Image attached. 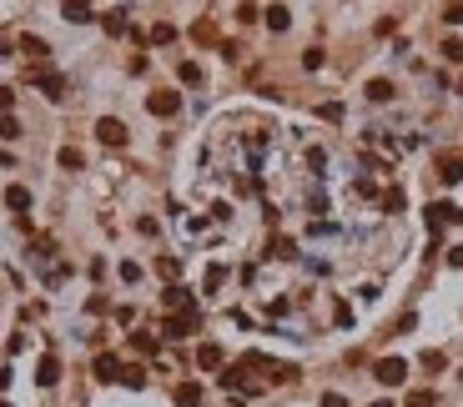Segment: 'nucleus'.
<instances>
[{"instance_id": "0eeeda50", "label": "nucleus", "mask_w": 463, "mask_h": 407, "mask_svg": "<svg viewBox=\"0 0 463 407\" xmlns=\"http://www.w3.org/2000/svg\"><path fill=\"white\" fill-rule=\"evenodd\" d=\"M161 302H166V307H172V312H197V297H192V292H186V287H177V282H172V287H166V292H161Z\"/></svg>"}, {"instance_id": "ea45409f", "label": "nucleus", "mask_w": 463, "mask_h": 407, "mask_svg": "<svg viewBox=\"0 0 463 407\" xmlns=\"http://www.w3.org/2000/svg\"><path fill=\"white\" fill-rule=\"evenodd\" d=\"M0 407H10V402H0Z\"/></svg>"}, {"instance_id": "a211bd4d", "label": "nucleus", "mask_w": 463, "mask_h": 407, "mask_svg": "<svg viewBox=\"0 0 463 407\" xmlns=\"http://www.w3.org/2000/svg\"><path fill=\"white\" fill-rule=\"evenodd\" d=\"M20 51H26L31 60H46V51H51V46H46L40 35H20Z\"/></svg>"}, {"instance_id": "4c0bfd02", "label": "nucleus", "mask_w": 463, "mask_h": 407, "mask_svg": "<svg viewBox=\"0 0 463 407\" xmlns=\"http://www.w3.org/2000/svg\"><path fill=\"white\" fill-rule=\"evenodd\" d=\"M323 407H348V397L343 392H323Z\"/></svg>"}, {"instance_id": "4468645a", "label": "nucleus", "mask_w": 463, "mask_h": 407, "mask_svg": "<svg viewBox=\"0 0 463 407\" xmlns=\"http://www.w3.org/2000/svg\"><path fill=\"white\" fill-rule=\"evenodd\" d=\"M6 206L15 211V217H26V211H31V191H26V186H10V191H6Z\"/></svg>"}, {"instance_id": "39448f33", "label": "nucleus", "mask_w": 463, "mask_h": 407, "mask_svg": "<svg viewBox=\"0 0 463 407\" xmlns=\"http://www.w3.org/2000/svg\"><path fill=\"white\" fill-rule=\"evenodd\" d=\"M96 136H101V146H126V126L116 116H101L96 121Z\"/></svg>"}, {"instance_id": "e433bc0d", "label": "nucleus", "mask_w": 463, "mask_h": 407, "mask_svg": "<svg viewBox=\"0 0 463 407\" xmlns=\"http://www.w3.org/2000/svg\"><path fill=\"white\" fill-rule=\"evenodd\" d=\"M408 407H433V392H408Z\"/></svg>"}, {"instance_id": "f257e3e1", "label": "nucleus", "mask_w": 463, "mask_h": 407, "mask_svg": "<svg viewBox=\"0 0 463 407\" xmlns=\"http://www.w3.org/2000/svg\"><path fill=\"white\" fill-rule=\"evenodd\" d=\"M202 327V312H177V317H166V322H161V337H192Z\"/></svg>"}, {"instance_id": "2f4dec72", "label": "nucleus", "mask_w": 463, "mask_h": 407, "mask_svg": "<svg viewBox=\"0 0 463 407\" xmlns=\"http://www.w3.org/2000/svg\"><path fill=\"white\" fill-rule=\"evenodd\" d=\"M444 56H448V60H463V40L448 35V40H444Z\"/></svg>"}, {"instance_id": "c85d7f7f", "label": "nucleus", "mask_w": 463, "mask_h": 407, "mask_svg": "<svg viewBox=\"0 0 463 407\" xmlns=\"http://www.w3.org/2000/svg\"><path fill=\"white\" fill-rule=\"evenodd\" d=\"M307 166H312V171L327 166V151H323V146H312V151H307Z\"/></svg>"}, {"instance_id": "aec40b11", "label": "nucleus", "mask_w": 463, "mask_h": 407, "mask_svg": "<svg viewBox=\"0 0 463 407\" xmlns=\"http://www.w3.org/2000/svg\"><path fill=\"white\" fill-rule=\"evenodd\" d=\"M56 161L66 166V171H81V166H86V156H81L76 146H60V156H56Z\"/></svg>"}, {"instance_id": "ddd939ff", "label": "nucleus", "mask_w": 463, "mask_h": 407, "mask_svg": "<svg viewBox=\"0 0 463 407\" xmlns=\"http://www.w3.org/2000/svg\"><path fill=\"white\" fill-rule=\"evenodd\" d=\"M438 176H444L448 186L463 181V156H438Z\"/></svg>"}, {"instance_id": "9d476101", "label": "nucleus", "mask_w": 463, "mask_h": 407, "mask_svg": "<svg viewBox=\"0 0 463 407\" xmlns=\"http://www.w3.org/2000/svg\"><path fill=\"white\" fill-rule=\"evenodd\" d=\"M35 81H40V91H46L51 101L66 96V76H56V71H35Z\"/></svg>"}, {"instance_id": "6e6552de", "label": "nucleus", "mask_w": 463, "mask_h": 407, "mask_svg": "<svg viewBox=\"0 0 463 407\" xmlns=\"http://www.w3.org/2000/svg\"><path fill=\"white\" fill-rule=\"evenodd\" d=\"M35 382H40V388H56V382H60V357L56 352H46L35 362Z\"/></svg>"}, {"instance_id": "b1692460", "label": "nucleus", "mask_w": 463, "mask_h": 407, "mask_svg": "<svg viewBox=\"0 0 463 407\" xmlns=\"http://www.w3.org/2000/svg\"><path fill=\"white\" fill-rule=\"evenodd\" d=\"M121 382H126V388H146V367H136V362L121 367Z\"/></svg>"}, {"instance_id": "393cba45", "label": "nucleus", "mask_w": 463, "mask_h": 407, "mask_svg": "<svg viewBox=\"0 0 463 407\" xmlns=\"http://www.w3.org/2000/svg\"><path fill=\"white\" fill-rule=\"evenodd\" d=\"M177 76H181L186 85H202V66H197V60H181V66H177Z\"/></svg>"}, {"instance_id": "4be33fe9", "label": "nucleus", "mask_w": 463, "mask_h": 407, "mask_svg": "<svg viewBox=\"0 0 463 407\" xmlns=\"http://www.w3.org/2000/svg\"><path fill=\"white\" fill-rule=\"evenodd\" d=\"M192 40H197V46H212V40H217L212 20H197V26H192Z\"/></svg>"}, {"instance_id": "7c9ffc66", "label": "nucleus", "mask_w": 463, "mask_h": 407, "mask_svg": "<svg viewBox=\"0 0 463 407\" xmlns=\"http://www.w3.org/2000/svg\"><path fill=\"white\" fill-rule=\"evenodd\" d=\"M332 317H338V327H352V307H348V302L332 307Z\"/></svg>"}, {"instance_id": "f8f14e48", "label": "nucleus", "mask_w": 463, "mask_h": 407, "mask_svg": "<svg viewBox=\"0 0 463 407\" xmlns=\"http://www.w3.org/2000/svg\"><path fill=\"white\" fill-rule=\"evenodd\" d=\"M177 407H202V382H181V388L172 392Z\"/></svg>"}, {"instance_id": "f3484780", "label": "nucleus", "mask_w": 463, "mask_h": 407, "mask_svg": "<svg viewBox=\"0 0 463 407\" xmlns=\"http://www.w3.org/2000/svg\"><path fill=\"white\" fill-rule=\"evenodd\" d=\"M131 347H136L141 357H156V352H161V342H156L152 332H131Z\"/></svg>"}, {"instance_id": "c756f323", "label": "nucleus", "mask_w": 463, "mask_h": 407, "mask_svg": "<svg viewBox=\"0 0 463 407\" xmlns=\"http://www.w3.org/2000/svg\"><path fill=\"white\" fill-rule=\"evenodd\" d=\"M156 272H161V276H177V272H181V262H177V256H161Z\"/></svg>"}, {"instance_id": "72a5a7b5", "label": "nucleus", "mask_w": 463, "mask_h": 407, "mask_svg": "<svg viewBox=\"0 0 463 407\" xmlns=\"http://www.w3.org/2000/svg\"><path fill=\"white\" fill-rule=\"evenodd\" d=\"M121 282H141V267L136 262H121Z\"/></svg>"}, {"instance_id": "bb28decb", "label": "nucleus", "mask_w": 463, "mask_h": 407, "mask_svg": "<svg viewBox=\"0 0 463 407\" xmlns=\"http://www.w3.org/2000/svg\"><path fill=\"white\" fill-rule=\"evenodd\" d=\"M20 136V121L15 116H0V141H15Z\"/></svg>"}, {"instance_id": "c9c22d12", "label": "nucleus", "mask_w": 463, "mask_h": 407, "mask_svg": "<svg viewBox=\"0 0 463 407\" xmlns=\"http://www.w3.org/2000/svg\"><path fill=\"white\" fill-rule=\"evenodd\" d=\"M444 15H448V26H463V0H453V6H448Z\"/></svg>"}, {"instance_id": "a878e982", "label": "nucleus", "mask_w": 463, "mask_h": 407, "mask_svg": "<svg viewBox=\"0 0 463 407\" xmlns=\"http://www.w3.org/2000/svg\"><path fill=\"white\" fill-rule=\"evenodd\" d=\"M403 206H408V197H403L398 186H388V191H383V211H403Z\"/></svg>"}, {"instance_id": "58836bf2", "label": "nucleus", "mask_w": 463, "mask_h": 407, "mask_svg": "<svg viewBox=\"0 0 463 407\" xmlns=\"http://www.w3.org/2000/svg\"><path fill=\"white\" fill-rule=\"evenodd\" d=\"M448 267H463V247H453V251H448Z\"/></svg>"}, {"instance_id": "5701e85b", "label": "nucleus", "mask_w": 463, "mask_h": 407, "mask_svg": "<svg viewBox=\"0 0 463 407\" xmlns=\"http://www.w3.org/2000/svg\"><path fill=\"white\" fill-rule=\"evenodd\" d=\"M368 101H393V81H368Z\"/></svg>"}, {"instance_id": "2eb2a0df", "label": "nucleus", "mask_w": 463, "mask_h": 407, "mask_svg": "<svg viewBox=\"0 0 463 407\" xmlns=\"http://www.w3.org/2000/svg\"><path fill=\"white\" fill-rule=\"evenodd\" d=\"M101 26H106V35H126V31H131V20H126V10H106V15H101Z\"/></svg>"}, {"instance_id": "cd10ccee", "label": "nucleus", "mask_w": 463, "mask_h": 407, "mask_svg": "<svg viewBox=\"0 0 463 407\" xmlns=\"http://www.w3.org/2000/svg\"><path fill=\"white\" fill-rule=\"evenodd\" d=\"M227 282V267H206V292H217Z\"/></svg>"}, {"instance_id": "f03ea898", "label": "nucleus", "mask_w": 463, "mask_h": 407, "mask_svg": "<svg viewBox=\"0 0 463 407\" xmlns=\"http://www.w3.org/2000/svg\"><path fill=\"white\" fill-rule=\"evenodd\" d=\"M423 217H428V231H444V226H458V222H463V211H458L453 201H433Z\"/></svg>"}, {"instance_id": "dca6fc26", "label": "nucleus", "mask_w": 463, "mask_h": 407, "mask_svg": "<svg viewBox=\"0 0 463 407\" xmlns=\"http://www.w3.org/2000/svg\"><path fill=\"white\" fill-rule=\"evenodd\" d=\"M287 26H292V10H287V6H267V31H277V35H282Z\"/></svg>"}, {"instance_id": "7ed1b4c3", "label": "nucleus", "mask_w": 463, "mask_h": 407, "mask_svg": "<svg viewBox=\"0 0 463 407\" xmlns=\"http://www.w3.org/2000/svg\"><path fill=\"white\" fill-rule=\"evenodd\" d=\"M373 377L383 382V388H403V377H408V362H403V357H383V362L373 367Z\"/></svg>"}, {"instance_id": "9b49d317", "label": "nucleus", "mask_w": 463, "mask_h": 407, "mask_svg": "<svg viewBox=\"0 0 463 407\" xmlns=\"http://www.w3.org/2000/svg\"><path fill=\"white\" fill-rule=\"evenodd\" d=\"M60 15L76 20V26H86L91 20V0H60Z\"/></svg>"}, {"instance_id": "1a4fd4ad", "label": "nucleus", "mask_w": 463, "mask_h": 407, "mask_svg": "<svg viewBox=\"0 0 463 407\" xmlns=\"http://www.w3.org/2000/svg\"><path fill=\"white\" fill-rule=\"evenodd\" d=\"M222 362H227V357H222V347H217V342H202V347H197V367H206V372H217Z\"/></svg>"}, {"instance_id": "473e14b6", "label": "nucleus", "mask_w": 463, "mask_h": 407, "mask_svg": "<svg viewBox=\"0 0 463 407\" xmlns=\"http://www.w3.org/2000/svg\"><path fill=\"white\" fill-rule=\"evenodd\" d=\"M10 106H15V91H10V85H0V116H10Z\"/></svg>"}, {"instance_id": "20e7f679", "label": "nucleus", "mask_w": 463, "mask_h": 407, "mask_svg": "<svg viewBox=\"0 0 463 407\" xmlns=\"http://www.w3.org/2000/svg\"><path fill=\"white\" fill-rule=\"evenodd\" d=\"M146 111H152V116H177L181 111V96L177 91H152V96H146Z\"/></svg>"}, {"instance_id": "6ab92c4d", "label": "nucleus", "mask_w": 463, "mask_h": 407, "mask_svg": "<svg viewBox=\"0 0 463 407\" xmlns=\"http://www.w3.org/2000/svg\"><path fill=\"white\" fill-rule=\"evenodd\" d=\"M146 40H152V46H172V40H177V26H166V20H161V26H152V35H146Z\"/></svg>"}, {"instance_id": "412c9836", "label": "nucleus", "mask_w": 463, "mask_h": 407, "mask_svg": "<svg viewBox=\"0 0 463 407\" xmlns=\"http://www.w3.org/2000/svg\"><path fill=\"white\" fill-rule=\"evenodd\" d=\"M272 256H282V262H292V256H298V242H292V237H272Z\"/></svg>"}, {"instance_id": "f704fd0d", "label": "nucleus", "mask_w": 463, "mask_h": 407, "mask_svg": "<svg viewBox=\"0 0 463 407\" xmlns=\"http://www.w3.org/2000/svg\"><path fill=\"white\" fill-rule=\"evenodd\" d=\"M237 20H242V26H252V20H257V6H252V0H247V6H237Z\"/></svg>"}, {"instance_id": "423d86ee", "label": "nucleus", "mask_w": 463, "mask_h": 407, "mask_svg": "<svg viewBox=\"0 0 463 407\" xmlns=\"http://www.w3.org/2000/svg\"><path fill=\"white\" fill-rule=\"evenodd\" d=\"M91 372H96V382H121V357L116 352H101L91 362Z\"/></svg>"}]
</instances>
